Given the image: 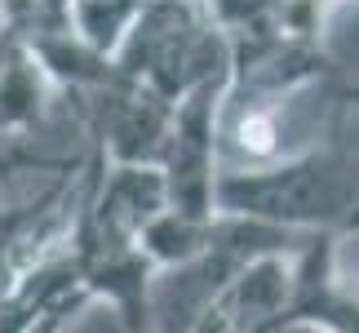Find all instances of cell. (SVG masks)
<instances>
[{"instance_id": "obj_1", "label": "cell", "mask_w": 359, "mask_h": 333, "mask_svg": "<svg viewBox=\"0 0 359 333\" xmlns=\"http://www.w3.org/2000/svg\"><path fill=\"white\" fill-rule=\"evenodd\" d=\"M213 209L288 231H359V151L333 143L217 174Z\"/></svg>"}, {"instance_id": "obj_2", "label": "cell", "mask_w": 359, "mask_h": 333, "mask_svg": "<svg viewBox=\"0 0 359 333\" xmlns=\"http://www.w3.org/2000/svg\"><path fill=\"white\" fill-rule=\"evenodd\" d=\"M120 72L177 103L191 85L231 72L226 40L187 0H142L133 27L120 40Z\"/></svg>"}, {"instance_id": "obj_3", "label": "cell", "mask_w": 359, "mask_h": 333, "mask_svg": "<svg viewBox=\"0 0 359 333\" xmlns=\"http://www.w3.org/2000/svg\"><path fill=\"white\" fill-rule=\"evenodd\" d=\"M45 103H49L45 63L22 40H5V53H0V133H27L32 124H40Z\"/></svg>"}, {"instance_id": "obj_4", "label": "cell", "mask_w": 359, "mask_h": 333, "mask_svg": "<svg viewBox=\"0 0 359 333\" xmlns=\"http://www.w3.org/2000/svg\"><path fill=\"white\" fill-rule=\"evenodd\" d=\"M142 0H72V32L80 36V45L98 49V53H116L124 32L133 27Z\"/></svg>"}, {"instance_id": "obj_5", "label": "cell", "mask_w": 359, "mask_h": 333, "mask_svg": "<svg viewBox=\"0 0 359 333\" xmlns=\"http://www.w3.org/2000/svg\"><path fill=\"white\" fill-rule=\"evenodd\" d=\"M346 98H351V103L359 107V85H355V89H346Z\"/></svg>"}, {"instance_id": "obj_6", "label": "cell", "mask_w": 359, "mask_h": 333, "mask_svg": "<svg viewBox=\"0 0 359 333\" xmlns=\"http://www.w3.org/2000/svg\"><path fill=\"white\" fill-rule=\"evenodd\" d=\"M328 5H333V0H328Z\"/></svg>"}]
</instances>
